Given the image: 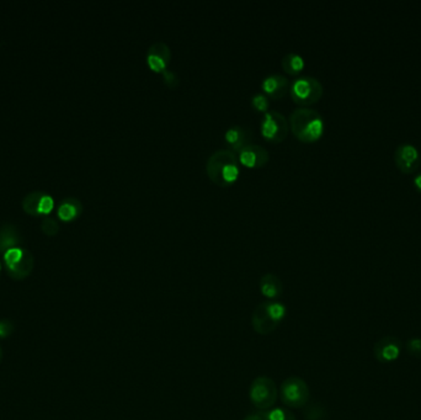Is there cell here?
<instances>
[{
    "instance_id": "cell-22",
    "label": "cell",
    "mask_w": 421,
    "mask_h": 420,
    "mask_svg": "<svg viewBox=\"0 0 421 420\" xmlns=\"http://www.w3.org/2000/svg\"><path fill=\"white\" fill-rule=\"evenodd\" d=\"M41 229L43 233L47 234L49 237H53L60 232V223L53 217L45 216L41 222Z\"/></svg>"
},
{
    "instance_id": "cell-29",
    "label": "cell",
    "mask_w": 421,
    "mask_h": 420,
    "mask_svg": "<svg viewBox=\"0 0 421 420\" xmlns=\"http://www.w3.org/2000/svg\"><path fill=\"white\" fill-rule=\"evenodd\" d=\"M0 270H1V264H0Z\"/></svg>"
},
{
    "instance_id": "cell-3",
    "label": "cell",
    "mask_w": 421,
    "mask_h": 420,
    "mask_svg": "<svg viewBox=\"0 0 421 420\" xmlns=\"http://www.w3.org/2000/svg\"><path fill=\"white\" fill-rule=\"evenodd\" d=\"M286 317V307L280 301H264L254 310L253 328L260 336H269L282 323Z\"/></svg>"
},
{
    "instance_id": "cell-1",
    "label": "cell",
    "mask_w": 421,
    "mask_h": 420,
    "mask_svg": "<svg viewBox=\"0 0 421 420\" xmlns=\"http://www.w3.org/2000/svg\"><path fill=\"white\" fill-rule=\"evenodd\" d=\"M206 170L218 187H229L237 181L241 174L239 159L234 150L229 148L217 150L208 156L206 163Z\"/></svg>"
},
{
    "instance_id": "cell-9",
    "label": "cell",
    "mask_w": 421,
    "mask_h": 420,
    "mask_svg": "<svg viewBox=\"0 0 421 420\" xmlns=\"http://www.w3.org/2000/svg\"><path fill=\"white\" fill-rule=\"evenodd\" d=\"M54 207V200L43 191H32L23 200V209L30 216H49Z\"/></svg>"
},
{
    "instance_id": "cell-24",
    "label": "cell",
    "mask_w": 421,
    "mask_h": 420,
    "mask_svg": "<svg viewBox=\"0 0 421 420\" xmlns=\"http://www.w3.org/2000/svg\"><path fill=\"white\" fill-rule=\"evenodd\" d=\"M163 80H164V83L168 85L169 88H176L179 83H180V79L178 77V74L173 69H165L164 72L162 73Z\"/></svg>"
},
{
    "instance_id": "cell-10",
    "label": "cell",
    "mask_w": 421,
    "mask_h": 420,
    "mask_svg": "<svg viewBox=\"0 0 421 420\" xmlns=\"http://www.w3.org/2000/svg\"><path fill=\"white\" fill-rule=\"evenodd\" d=\"M394 161L398 168L405 174L414 173L421 162L420 153L414 144L402 143L398 145L394 153Z\"/></svg>"
},
{
    "instance_id": "cell-2",
    "label": "cell",
    "mask_w": 421,
    "mask_h": 420,
    "mask_svg": "<svg viewBox=\"0 0 421 420\" xmlns=\"http://www.w3.org/2000/svg\"><path fill=\"white\" fill-rule=\"evenodd\" d=\"M289 122L292 132L302 142H315L324 133V119L314 108H295L289 116Z\"/></svg>"
},
{
    "instance_id": "cell-14",
    "label": "cell",
    "mask_w": 421,
    "mask_h": 420,
    "mask_svg": "<svg viewBox=\"0 0 421 420\" xmlns=\"http://www.w3.org/2000/svg\"><path fill=\"white\" fill-rule=\"evenodd\" d=\"M289 78L283 75L281 73H272L266 75L261 82V89L264 94L271 97V99H280L287 94L289 91Z\"/></svg>"
},
{
    "instance_id": "cell-5",
    "label": "cell",
    "mask_w": 421,
    "mask_h": 420,
    "mask_svg": "<svg viewBox=\"0 0 421 420\" xmlns=\"http://www.w3.org/2000/svg\"><path fill=\"white\" fill-rule=\"evenodd\" d=\"M323 84L312 75H301L296 78L289 86V94L300 105H312L323 95Z\"/></svg>"
},
{
    "instance_id": "cell-8",
    "label": "cell",
    "mask_w": 421,
    "mask_h": 420,
    "mask_svg": "<svg viewBox=\"0 0 421 420\" xmlns=\"http://www.w3.org/2000/svg\"><path fill=\"white\" fill-rule=\"evenodd\" d=\"M260 130L265 139L271 142H281L289 135V119L277 110H269L261 119Z\"/></svg>"
},
{
    "instance_id": "cell-23",
    "label": "cell",
    "mask_w": 421,
    "mask_h": 420,
    "mask_svg": "<svg viewBox=\"0 0 421 420\" xmlns=\"http://www.w3.org/2000/svg\"><path fill=\"white\" fill-rule=\"evenodd\" d=\"M407 351L410 356L421 359V339L420 338H411L407 342Z\"/></svg>"
},
{
    "instance_id": "cell-25",
    "label": "cell",
    "mask_w": 421,
    "mask_h": 420,
    "mask_svg": "<svg viewBox=\"0 0 421 420\" xmlns=\"http://www.w3.org/2000/svg\"><path fill=\"white\" fill-rule=\"evenodd\" d=\"M14 333V325L9 319H0V339H6Z\"/></svg>"
},
{
    "instance_id": "cell-16",
    "label": "cell",
    "mask_w": 421,
    "mask_h": 420,
    "mask_svg": "<svg viewBox=\"0 0 421 420\" xmlns=\"http://www.w3.org/2000/svg\"><path fill=\"white\" fill-rule=\"evenodd\" d=\"M21 242V235L15 224L4 223L0 226V254H5L8 250L18 248Z\"/></svg>"
},
{
    "instance_id": "cell-12",
    "label": "cell",
    "mask_w": 421,
    "mask_h": 420,
    "mask_svg": "<svg viewBox=\"0 0 421 420\" xmlns=\"http://www.w3.org/2000/svg\"><path fill=\"white\" fill-rule=\"evenodd\" d=\"M402 351V342L397 336H385L373 347V355L381 364H389L397 360Z\"/></svg>"
},
{
    "instance_id": "cell-4",
    "label": "cell",
    "mask_w": 421,
    "mask_h": 420,
    "mask_svg": "<svg viewBox=\"0 0 421 420\" xmlns=\"http://www.w3.org/2000/svg\"><path fill=\"white\" fill-rule=\"evenodd\" d=\"M4 263L8 275L12 280L21 281L30 277L35 266V258L30 250L18 246L4 254Z\"/></svg>"
},
{
    "instance_id": "cell-7",
    "label": "cell",
    "mask_w": 421,
    "mask_h": 420,
    "mask_svg": "<svg viewBox=\"0 0 421 420\" xmlns=\"http://www.w3.org/2000/svg\"><path fill=\"white\" fill-rule=\"evenodd\" d=\"M280 396L285 406L289 408H303L309 401V387L304 380L289 377L283 381Z\"/></svg>"
},
{
    "instance_id": "cell-20",
    "label": "cell",
    "mask_w": 421,
    "mask_h": 420,
    "mask_svg": "<svg viewBox=\"0 0 421 420\" xmlns=\"http://www.w3.org/2000/svg\"><path fill=\"white\" fill-rule=\"evenodd\" d=\"M261 415L265 420H297L291 410L285 408L269 409Z\"/></svg>"
},
{
    "instance_id": "cell-15",
    "label": "cell",
    "mask_w": 421,
    "mask_h": 420,
    "mask_svg": "<svg viewBox=\"0 0 421 420\" xmlns=\"http://www.w3.org/2000/svg\"><path fill=\"white\" fill-rule=\"evenodd\" d=\"M252 136H253V133L248 127L234 125V126L229 127L228 130L226 131L224 139L230 145L232 150L239 152L243 147L252 143L250 142Z\"/></svg>"
},
{
    "instance_id": "cell-21",
    "label": "cell",
    "mask_w": 421,
    "mask_h": 420,
    "mask_svg": "<svg viewBox=\"0 0 421 420\" xmlns=\"http://www.w3.org/2000/svg\"><path fill=\"white\" fill-rule=\"evenodd\" d=\"M252 105L255 110L266 113L270 110V97L264 93H256L252 97Z\"/></svg>"
},
{
    "instance_id": "cell-6",
    "label": "cell",
    "mask_w": 421,
    "mask_h": 420,
    "mask_svg": "<svg viewBox=\"0 0 421 420\" xmlns=\"http://www.w3.org/2000/svg\"><path fill=\"white\" fill-rule=\"evenodd\" d=\"M277 397H278V390L272 378L259 376L253 380L249 388V398L255 408L269 410L275 406Z\"/></svg>"
},
{
    "instance_id": "cell-18",
    "label": "cell",
    "mask_w": 421,
    "mask_h": 420,
    "mask_svg": "<svg viewBox=\"0 0 421 420\" xmlns=\"http://www.w3.org/2000/svg\"><path fill=\"white\" fill-rule=\"evenodd\" d=\"M83 212V204L77 198H63L58 205L57 216L64 222H72L77 220Z\"/></svg>"
},
{
    "instance_id": "cell-28",
    "label": "cell",
    "mask_w": 421,
    "mask_h": 420,
    "mask_svg": "<svg viewBox=\"0 0 421 420\" xmlns=\"http://www.w3.org/2000/svg\"><path fill=\"white\" fill-rule=\"evenodd\" d=\"M1 359H3V350H1V347H0V362H1Z\"/></svg>"
},
{
    "instance_id": "cell-17",
    "label": "cell",
    "mask_w": 421,
    "mask_h": 420,
    "mask_svg": "<svg viewBox=\"0 0 421 420\" xmlns=\"http://www.w3.org/2000/svg\"><path fill=\"white\" fill-rule=\"evenodd\" d=\"M260 291L269 301H277L282 294L283 286L280 277L267 272L260 279Z\"/></svg>"
},
{
    "instance_id": "cell-27",
    "label": "cell",
    "mask_w": 421,
    "mask_h": 420,
    "mask_svg": "<svg viewBox=\"0 0 421 420\" xmlns=\"http://www.w3.org/2000/svg\"><path fill=\"white\" fill-rule=\"evenodd\" d=\"M414 185H416V189L421 192V174L414 178Z\"/></svg>"
},
{
    "instance_id": "cell-19",
    "label": "cell",
    "mask_w": 421,
    "mask_h": 420,
    "mask_svg": "<svg viewBox=\"0 0 421 420\" xmlns=\"http://www.w3.org/2000/svg\"><path fill=\"white\" fill-rule=\"evenodd\" d=\"M281 66H282L285 72L296 75L298 73L302 72V69L306 66L304 58L301 54H296V52H289L285 54L281 60Z\"/></svg>"
},
{
    "instance_id": "cell-13",
    "label": "cell",
    "mask_w": 421,
    "mask_h": 420,
    "mask_svg": "<svg viewBox=\"0 0 421 420\" xmlns=\"http://www.w3.org/2000/svg\"><path fill=\"white\" fill-rule=\"evenodd\" d=\"M239 162L249 168H261L270 159L269 150L260 144L249 143L238 152Z\"/></svg>"
},
{
    "instance_id": "cell-11",
    "label": "cell",
    "mask_w": 421,
    "mask_h": 420,
    "mask_svg": "<svg viewBox=\"0 0 421 420\" xmlns=\"http://www.w3.org/2000/svg\"><path fill=\"white\" fill-rule=\"evenodd\" d=\"M171 62V49L164 41H156L147 49V63L154 72L163 73Z\"/></svg>"
},
{
    "instance_id": "cell-26",
    "label": "cell",
    "mask_w": 421,
    "mask_h": 420,
    "mask_svg": "<svg viewBox=\"0 0 421 420\" xmlns=\"http://www.w3.org/2000/svg\"><path fill=\"white\" fill-rule=\"evenodd\" d=\"M244 420H265L264 417L261 413H252V415H247Z\"/></svg>"
}]
</instances>
